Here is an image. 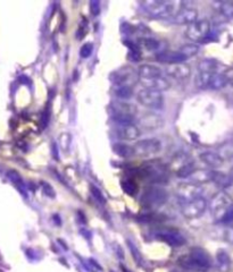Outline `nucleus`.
Listing matches in <instances>:
<instances>
[{"label": "nucleus", "instance_id": "nucleus-1", "mask_svg": "<svg viewBox=\"0 0 233 272\" xmlns=\"http://www.w3.org/2000/svg\"><path fill=\"white\" fill-rule=\"evenodd\" d=\"M178 264L184 270L207 272L212 266L210 254L200 247H193L188 254L179 257Z\"/></svg>", "mask_w": 233, "mask_h": 272}, {"label": "nucleus", "instance_id": "nucleus-2", "mask_svg": "<svg viewBox=\"0 0 233 272\" xmlns=\"http://www.w3.org/2000/svg\"><path fill=\"white\" fill-rule=\"evenodd\" d=\"M109 111L113 118L119 125H133L137 114V107L131 105L128 101L116 100L111 102Z\"/></svg>", "mask_w": 233, "mask_h": 272}, {"label": "nucleus", "instance_id": "nucleus-3", "mask_svg": "<svg viewBox=\"0 0 233 272\" xmlns=\"http://www.w3.org/2000/svg\"><path fill=\"white\" fill-rule=\"evenodd\" d=\"M177 2H163V0H148L142 3V7L149 15L158 18L174 17L181 8Z\"/></svg>", "mask_w": 233, "mask_h": 272}, {"label": "nucleus", "instance_id": "nucleus-4", "mask_svg": "<svg viewBox=\"0 0 233 272\" xmlns=\"http://www.w3.org/2000/svg\"><path fill=\"white\" fill-rule=\"evenodd\" d=\"M139 176L152 184H166L168 181L167 169L157 162H147L139 169Z\"/></svg>", "mask_w": 233, "mask_h": 272}, {"label": "nucleus", "instance_id": "nucleus-5", "mask_svg": "<svg viewBox=\"0 0 233 272\" xmlns=\"http://www.w3.org/2000/svg\"><path fill=\"white\" fill-rule=\"evenodd\" d=\"M168 198V194L164 188L150 186L144 189L141 196V204L145 209H157L164 206Z\"/></svg>", "mask_w": 233, "mask_h": 272}, {"label": "nucleus", "instance_id": "nucleus-6", "mask_svg": "<svg viewBox=\"0 0 233 272\" xmlns=\"http://www.w3.org/2000/svg\"><path fill=\"white\" fill-rule=\"evenodd\" d=\"M232 207V197L224 191L217 192L215 195L212 197L210 203H208V209H210L213 215L217 218L218 221L222 219V217L224 216Z\"/></svg>", "mask_w": 233, "mask_h": 272}, {"label": "nucleus", "instance_id": "nucleus-7", "mask_svg": "<svg viewBox=\"0 0 233 272\" xmlns=\"http://www.w3.org/2000/svg\"><path fill=\"white\" fill-rule=\"evenodd\" d=\"M211 22L206 18L198 19L195 23L188 25L186 30V37L193 42H200L208 37L211 32Z\"/></svg>", "mask_w": 233, "mask_h": 272}, {"label": "nucleus", "instance_id": "nucleus-8", "mask_svg": "<svg viewBox=\"0 0 233 272\" xmlns=\"http://www.w3.org/2000/svg\"><path fill=\"white\" fill-rule=\"evenodd\" d=\"M137 99L142 106L154 110H159L164 107V96L162 92L158 91L141 89L137 93Z\"/></svg>", "mask_w": 233, "mask_h": 272}, {"label": "nucleus", "instance_id": "nucleus-9", "mask_svg": "<svg viewBox=\"0 0 233 272\" xmlns=\"http://www.w3.org/2000/svg\"><path fill=\"white\" fill-rule=\"evenodd\" d=\"M202 187L195 183H184L177 188V196L183 204L201 197Z\"/></svg>", "mask_w": 233, "mask_h": 272}, {"label": "nucleus", "instance_id": "nucleus-10", "mask_svg": "<svg viewBox=\"0 0 233 272\" xmlns=\"http://www.w3.org/2000/svg\"><path fill=\"white\" fill-rule=\"evenodd\" d=\"M208 203L205 198L199 197L197 200L184 203L181 208V213L184 218H187V219H197V218L203 215V212L206 211Z\"/></svg>", "mask_w": 233, "mask_h": 272}, {"label": "nucleus", "instance_id": "nucleus-11", "mask_svg": "<svg viewBox=\"0 0 233 272\" xmlns=\"http://www.w3.org/2000/svg\"><path fill=\"white\" fill-rule=\"evenodd\" d=\"M155 237L172 247L183 246L187 243V240L181 232L176 229H171V228H163V229L157 230L155 232Z\"/></svg>", "mask_w": 233, "mask_h": 272}, {"label": "nucleus", "instance_id": "nucleus-12", "mask_svg": "<svg viewBox=\"0 0 233 272\" xmlns=\"http://www.w3.org/2000/svg\"><path fill=\"white\" fill-rule=\"evenodd\" d=\"M133 147H134L137 155H142V157L144 155V157H147V155L156 154L161 151L162 142L158 139H155V138L144 139V140L138 141Z\"/></svg>", "mask_w": 233, "mask_h": 272}, {"label": "nucleus", "instance_id": "nucleus-13", "mask_svg": "<svg viewBox=\"0 0 233 272\" xmlns=\"http://www.w3.org/2000/svg\"><path fill=\"white\" fill-rule=\"evenodd\" d=\"M137 75V73L133 70L132 67L125 66L121 67L118 71H114L113 73H110L109 80L113 84L118 86H123V85H129V82L133 80V77Z\"/></svg>", "mask_w": 233, "mask_h": 272}, {"label": "nucleus", "instance_id": "nucleus-14", "mask_svg": "<svg viewBox=\"0 0 233 272\" xmlns=\"http://www.w3.org/2000/svg\"><path fill=\"white\" fill-rule=\"evenodd\" d=\"M140 84L143 86V89L153 90V91H166L171 86L167 79H165L164 76L158 77H150V79H139Z\"/></svg>", "mask_w": 233, "mask_h": 272}, {"label": "nucleus", "instance_id": "nucleus-15", "mask_svg": "<svg viewBox=\"0 0 233 272\" xmlns=\"http://www.w3.org/2000/svg\"><path fill=\"white\" fill-rule=\"evenodd\" d=\"M140 129L138 126L133 125H119L115 129L116 138L123 141H135L140 138Z\"/></svg>", "mask_w": 233, "mask_h": 272}, {"label": "nucleus", "instance_id": "nucleus-16", "mask_svg": "<svg viewBox=\"0 0 233 272\" xmlns=\"http://www.w3.org/2000/svg\"><path fill=\"white\" fill-rule=\"evenodd\" d=\"M165 72L167 73V75L172 76L173 79L182 81L188 79V77L191 75V67L186 64V62L176 65H167L166 68H165Z\"/></svg>", "mask_w": 233, "mask_h": 272}, {"label": "nucleus", "instance_id": "nucleus-17", "mask_svg": "<svg viewBox=\"0 0 233 272\" xmlns=\"http://www.w3.org/2000/svg\"><path fill=\"white\" fill-rule=\"evenodd\" d=\"M172 21L178 24H187V25H190V24L198 21V13L196 9L190 7L181 8L176 14V16L172 18Z\"/></svg>", "mask_w": 233, "mask_h": 272}, {"label": "nucleus", "instance_id": "nucleus-18", "mask_svg": "<svg viewBox=\"0 0 233 272\" xmlns=\"http://www.w3.org/2000/svg\"><path fill=\"white\" fill-rule=\"evenodd\" d=\"M140 125L147 130L158 129L163 127L164 119L162 118V116H159L155 113H147L140 118Z\"/></svg>", "mask_w": 233, "mask_h": 272}, {"label": "nucleus", "instance_id": "nucleus-19", "mask_svg": "<svg viewBox=\"0 0 233 272\" xmlns=\"http://www.w3.org/2000/svg\"><path fill=\"white\" fill-rule=\"evenodd\" d=\"M156 59L158 61L163 62V64L167 65H176V64H182L186 62L188 58L180 51H164L158 53L156 56Z\"/></svg>", "mask_w": 233, "mask_h": 272}, {"label": "nucleus", "instance_id": "nucleus-20", "mask_svg": "<svg viewBox=\"0 0 233 272\" xmlns=\"http://www.w3.org/2000/svg\"><path fill=\"white\" fill-rule=\"evenodd\" d=\"M199 159L211 168H220L224 163V160L222 159L221 155L215 152H203L199 155Z\"/></svg>", "mask_w": 233, "mask_h": 272}, {"label": "nucleus", "instance_id": "nucleus-21", "mask_svg": "<svg viewBox=\"0 0 233 272\" xmlns=\"http://www.w3.org/2000/svg\"><path fill=\"white\" fill-rule=\"evenodd\" d=\"M232 261L229 253L220 250L216 253V268L218 272H230Z\"/></svg>", "mask_w": 233, "mask_h": 272}, {"label": "nucleus", "instance_id": "nucleus-22", "mask_svg": "<svg viewBox=\"0 0 233 272\" xmlns=\"http://www.w3.org/2000/svg\"><path fill=\"white\" fill-rule=\"evenodd\" d=\"M138 76L139 79H150V77L163 76V71L155 65L143 64L138 68Z\"/></svg>", "mask_w": 233, "mask_h": 272}, {"label": "nucleus", "instance_id": "nucleus-23", "mask_svg": "<svg viewBox=\"0 0 233 272\" xmlns=\"http://www.w3.org/2000/svg\"><path fill=\"white\" fill-rule=\"evenodd\" d=\"M113 151L121 158L130 159L137 155L133 145H129L126 143H115L113 145Z\"/></svg>", "mask_w": 233, "mask_h": 272}, {"label": "nucleus", "instance_id": "nucleus-24", "mask_svg": "<svg viewBox=\"0 0 233 272\" xmlns=\"http://www.w3.org/2000/svg\"><path fill=\"white\" fill-rule=\"evenodd\" d=\"M213 174H214V170H195L190 177L191 183L195 184H200V183H206V182H213Z\"/></svg>", "mask_w": 233, "mask_h": 272}, {"label": "nucleus", "instance_id": "nucleus-25", "mask_svg": "<svg viewBox=\"0 0 233 272\" xmlns=\"http://www.w3.org/2000/svg\"><path fill=\"white\" fill-rule=\"evenodd\" d=\"M213 182L222 188H227L233 184V177L231 176V174L214 172V174H213Z\"/></svg>", "mask_w": 233, "mask_h": 272}, {"label": "nucleus", "instance_id": "nucleus-26", "mask_svg": "<svg viewBox=\"0 0 233 272\" xmlns=\"http://www.w3.org/2000/svg\"><path fill=\"white\" fill-rule=\"evenodd\" d=\"M227 84V81L224 75L221 73H213L210 79V83H208V89L211 90H221L225 87Z\"/></svg>", "mask_w": 233, "mask_h": 272}, {"label": "nucleus", "instance_id": "nucleus-27", "mask_svg": "<svg viewBox=\"0 0 233 272\" xmlns=\"http://www.w3.org/2000/svg\"><path fill=\"white\" fill-rule=\"evenodd\" d=\"M215 11L222 14L226 18H233V3L230 2H217L213 4Z\"/></svg>", "mask_w": 233, "mask_h": 272}, {"label": "nucleus", "instance_id": "nucleus-28", "mask_svg": "<svg viewBox=\"0 0 233 272\" xmlns=\"http://www.w3.org/2000/svg\"><path fill=\"white\" fill-rule=\"evenodd\" d=\"M114 93L118 99L122 100V101H126V100H129L130 98H132L133 89H132V86H129V85L118 86L115 89Z\"/></svg>", "mask_w": 233, "mask_h": 272}, {"label": "nucleus", "instance_id": "nucleus-29", "mask_svg": "<svg viewBox=\"0 0 233 272\" xmlns=\"http://www.w3.org/2000/svg\"><path fill=\"white\" fill-rule=\"evenodd\" d=\"M199 70L200 72H205V73H217L218 66L220 64L216 60L213 59H203L200 62H199Z\"/></svg>", "mask_w": 233, "mask_h": 272}, {"label": "nucleus", "instance_id": "nucleus-30", "mask_svg": "<svg viewBox=\"0 0 233 272\" xmlns=\"http://www.w3.org/2000/svg\"><path fill=\"white\" fill-rule=\"evenodd\" d=\"M139 45L143 47L144 49L147 50H156L159 48V42L154 38H149V37H142L139 38Z\"/></svg>", "mask_w": 233, "mask_h": 272}, {"label": "nucleus", "instance_id": "nucleus-31", "mask_svg": "<svg viewBox=\"0 0 233 272\" xmlns=\"http://www.w3.org/2000/svg\"><path fill=\"white\" fill-rule=\"evenodd\" d=\"M121 187H122L123 192L130 196H134L135 194L138 193L139 189L137 183H134V181H131V179L122 181V183H121Z\"/></svg>", "mask_w": 233, "mask_h": 272}, {"label": "nucleus", "instance_id": "nucleus-32", "mask_svg": "<svg viewBox=\"0 0 233 272\" xmlns=\"http://www.w3.org/2000/svg\"><path fill=\"white\" fill-rule=\"evenodd\" d=\"M195 170H196L195 163L190 161L189 163H187L186 166H183L181 169H179L176 174L180 178H189L193 173H195Z\"/></svg>", "mask_w": 233, "mask_h": 272}, {"label": "nucleus", "instance_id": "nucleus-33", "mask_svg": "<svg viewBox=\"0 0 233 272\" xmlns=\"http://www.w3.org/2000/svg\"><path fill=\"white\" fill-rule=\"evenodd\" d=\"M179 51L182 52L187 58H189L197 55L199 52V46L195 45V43H189V45H184L183 47L180 48Z\"/></svg>", "mask_w": 233, "mask_h": 272}, {"label": "nucleus", "instance_id": "nucleus-34", "mask_svg": "<svg viewBox=\"0 0 233 272\" xmlns=\"http://www.w3.org/2000/svg\"><path fill=\"white\" fill-rule=\"evenodd\" d=\"M218 154L221 155L223 160L233 159V143H225L218 150Z\"/></svg>", "mask_w": 233, "mask_h": 272}, {"label": "nucleus", "instance_id": "nucleus-35", "mask_svg": "<svg viewBox=\"0 0 233 272\" xmlns=\"http://www.w3.org/2000/svg\"><path fill=\"white\" fill-rule=\"evenodd\" d=\"M6 175H7V177L9 178V181L13 182L14 184H15V185H17L19 187H22L24 185L21 175H19L16 170H8Z\"/></svg>", "mask_w": 233, "mask_h": 272}, {"label": "nucleus", "instance_id": "nucleus-36", "mask_svg": "<svg viewBox=\"0 0 233 272\" xmlns=\"http://www.w3.org/2000/svg\"><path fill=\"white\" fill-rule=\"evenodd\" d=\"M94 52V43H84L80 49V56L82 58H89Z\"/></svg>", "mask_w": 233, "mask_h": 272}, {"label": "nucleus", "instance_id": "nucleus-37", "mask_svg": "<svg viewBox=\"0 0 233 272\" xmlns=\"http://www.w3.org/2000/svg\"><path fill=\"white\" fill-rule=\"evenodd\" d=\"M128 244H129V249L131 251V253H132L133 257H134V260L137 261V263L139 264H141V262H142V255L141 253H140L139 250L137 249V246H135L134 244H132V242H128Z\"/></svg>", "mask_w": 233, "mask_h": 272}, {"label": "nucleus", "instance_id": "nucleus-38", "mask_svg": "<svg viewBox=\"0 0 233 272\" xmlns=\"http://www.w3.org/2000/svg\"><path fill=\"white\" fill-rule=\"evenodd\" d=\"M71 144V135L69 133H63L60 136V145L63 150H69Z\"/></svg>", "mask_w": 233, "mask_h": 272}, {"label": "nucleus", "instance_id": "nucleus-39", "mask_svg": "<svg viewBox=\"0 0 233 272\" xmlns=\"http://www.w3.org/2000/svg\"><path fill=\"white\" fill-rule=\"evenodd\" d=\"M90 189H91V194L94 195V197L96 198L97 201L100 202V203H106V200H105V196L103 195V193L100 192V189L98 187H96L95 185H90Z\"/></svg>", "mask_w": 233, "mask_h": 272}, {"label": "nucleus", "instance_id": "nucleus-40", "mask_svg": "<svg viewBox=\"0 0 233 272\" xmlns=\"http://www.w3.org/2000/svg\"><path fill=\"white\" fill-rule=\"evenodd\" d=\"M220 222L224 223V225H229V226L233 227V207L225 213L224 216L222 217V219L220 220Z\"/></svg>", "mask_w": 233, "mask_h": 272}, {"label": "nucleus", "instance_id": "nucleus-41", "mask_svg": "<svg viewBox=\"0 0 233 272\" xmlns=\"http://www.w3.org/2000/svg\"><path fill=\"white\" fill-rule=\"evenodd\" d=\"M41 186H42V189H43V193H45V195L49 196L51 198L55 197V189H54V187L50 185V184H48L46 182H42Z\"/></svg>", "mask_w": 233, "mask_h": 272}, {"label": "nucleus", "instance_id": "nucleus-42", "mask_svg": "<svg viewBox=\"0 0 233 272\" xmlns=\"http://www.w3.org/2000/svg\"><path fill=\"white\" fill-rule=\"evenodd\" d=\"M90 13L94 16H98L100 14V3L98 0H92V2H90Z\"/></svg>", "mask_w": 233, "mask_h": 272}, {"label": "nucleus", "instance_id": "nucleus-43", "mask_svg": "<svg viewBox=\"0 0 233 272\" xmlns=\"http://www.w3.org/2000/svg\"><path fill=\"white\" fill-rule=\"evenodd\" d=\"M223 238H224L226 242L232 243L233 244V227L232 226L226 227L225 229L223 230Z\"/></svg>", "mask_w": 233, "mask_h": 272}, {"label": "nucleus", "instance_id": "nucleus-44", "mask_svg": "<svg viewBox=\"0 0 233 272\" xmlns=\"http://www.w3.org/2000/svg\"><path fill=\"white\" fill-rule=\"evenodd\" d=\"M223 75L227 81V84H232L233 85V68H229V70H226L224 73H223Z\"/></svg>", "mask_w": 233, "mask_h": 272}, {"label": "nucleus", "instance_id": "nucleus-45", "mask_svg": "<svg viewBox=\"0 0 233 272\" xmlns=\"http://www.w3.org/2000/svg\"><path fill=\"white\" fill-rule=\"evenodd\" d=\"M230 174H231V176H232V177H233V168H232V169H231V173H230Z\"/></svg>", "mask_w": 233, "mask_h": 272}, {"label": "nucleus", "instance_id": "nucleus-46", "mask_svg": "<svg viewBox=\"0 0 233 272\" xmlns=\"http://www.w3.org/2000/svg\"><path fill=\"white\" fill-rule=\"evenodd\" d=\"M172 272H179V271H177V270H174V271H172Z\"/></svg>", "mask_w": 233, "mask_h": 272}]
</instances>
